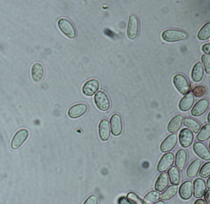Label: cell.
I'll use <instances>...</instances> for the list:
<instances>
[{"label": "cell", "instance_id": "cell-1", "mask_svg": "<svg viewBox=\"0 0 210 204\" xmlns=\"http://www.w3.org/2000/svg\"><path fill=\"white\" fill-rule=\"evenodd\" d=\"M187 34L185 32L174 29L165 30L162 33V37L164 40L168 42L179 41L186 39Z\"/></svg>", "mask_w": 210, "mask_h": 204}, {"label": "cell", "instance_id": "cell-2", "mask_svg": "<svg viewBox=\"0 0 210 204\" xmlns=\"http://www.w3.org/2000/svg\"><path fill=\"white\" fill-rule=\"evenodd\" d=\"M94 100L97 107L101 111H106L110 107L109 98L107 94L102 91L99 90L96 94Z\"/></svg>", "mask_w": 210, "mask_h": 204}, {"label": "cell", "instance_id": "cell-3", "mask_svg": "<svg viewBox=\"0 0 210 204\" xmlns=\"http://www.w3.org/2000/svg\"><path fill=\"white\" fill-rule=\"evenodd\" d=\"M88 106L85 103H80L71 106L68 109L67 114L70 118L76 119L84 115L87 111Z\"/></svg>", "mask_w": 210, "mask_h": 204}, {"label": "cell", "instance_id": "cell-4", "mask_svg": "<svg viewBox=\"0 0 210 204\" xmlns=\"http://www.w3.org/2000/svg\"><path fill=\"white\" fill-rule=\"evenodd\" d=\"M100 84L99 81L95 79H92L86 81L82 86V91L85 95L91 96L98 90Z\"/></svg>", "mask_w": 210, "mask_h": 204}, {"label": "cell", "instance_id": "cell-5", "mask_svg": "<svg viewBox=\"0 0 210 204\" xmlns=\"http://www.w3.org/2000/svg\"><path fill=\"white\" fill-rule=\"evenodd\" d=\"M111 132L115 136L120 135L123 129V125L122 118L118 114H114L111 117L110 119Z\"/></svg>", "mask_w": 210, "mask_h": 204}, {"label": "cell", "instance_id": "cell-6", "mask_svg": "<svg viewBox=\"0 0 210 204\" xmlns=\"http://www.w3.org/2000/svg\"><path fill=\"white\" fill-rule=\"evenodd\" d=\"M58 25L61 31L67 36L70 38L75 37V29L69 20L65 18H61L58 21Z\"/></svg>", "mask_w": 210, "mask_h": 204}, {"label": "cell", "instance_id": "cell-7", "mask_svg": "<svg viewBox=\"0 0 210 204\" xmlns=\"http://www.w3.org/2000/svg\"><path fill=\"white\" fill-rule=\"evenodd\" d=\"M174 160V155L172 153L165 154L158 163L157 168V171L160 172L166 171L173 164Z\"/></svg>", "mask_w": 210, "mask_h": 204}, {"label": "cell", "instance_id": "cell-8", "mask_svg": "<svg viewBox=\"0 0 210 204\" xmlns=\"http://www.w3.org/2000/svg\"><path fill=\"white\" fill-rule=\"evenodd\" d=\"M28 132L26 129H22L17 131L11 142L12 148L16 149L20 147L28 138Z\"/></svg>", "mask_w": 210, "mask_h": 204}, {"label": "cell", "instance_id": "cell-9", "mask_svg": "<svg viewBox=\"0 0 210 204\" xmlns=\"http://www.w3.org/2000/svg\"><path fill=\"white\" fill-rule=\"evenodd\" d=\"M173 82L177 89L182 94L184 95L188 92V84L183 76L180 74L176 75L174 77Z\"/></svg>", "mask_w": 210, "mask_h": 204}, {"label": "cell", "instance_id": "cell-10", "mask_svg": "<svg viewBox=\"0 0 210 204\" xmlns=\"http://www.w3.org/2000/svg\"><path fill=\"white\" fill-rule=\"evenodd\" d=\"M193 135L192 132L187 128L182 129L179 135V140L181 146L183 148L190 146L192 143Z\"/></svg>", "mask_w": 210, "mask_h": 204}, {"label": "cell", "instance_id": "cell-11", "mask_svg": "<svg viewBox=\"0 0 210 204\" xmlns=\"http://www.w3.org/2000/svg\"><path fill=\"white\" fill-rule=\"evenodd\" d=\"M98 132L102 141H106L108 140L111 132L109 122L107 119H103L100 121L98 125Z\"/></svg>", "mask_w": 210, "mask_h": 204}, {"label": "cell", "instance_id": "cell-12", "mask_svg": "<svg viewBox=\"0 0 210 204\" xmlns=\"http://www.w3.org/2000/svg\"><path fill=\"white\" fill-rule=\"evenodd\" d=\"M177 142L176 134H172L168 135L161 144L160 148L163 152H169L172 150L176 145Z\"/></svg>", "mask_w": 210, "mask_h": 204}, {"label": "cell", "instance_id": "cell-13", "mask_svg": "<svg viewBox=\"0 0 210 204\" xmlns=\"http://www.w3.org/2000/svg\"><path fill=\"white\" fill-rule=\"evenodd\" d=\"M138 23L136 17L134 15H131L129 20L127 29L128 37L130 39H134L138 33Z\"/></svg>", "mask_w": 210, "mask_h": 204}, {"label": "cell", "instance_id": "cell-14", "mask_svg": "<svg viewBox=\"0 0 210 204\" xmlns=\"http://www.w3.org/2000/svg\"><path fill=\"white\" fill-rule=\"evenodd\" d=\"M193 149L196 154L201 158L206 161L210 159L209 151L203 143L199 142H195L193 145Z\"/></svg>", "mask_w": 210, "mask_h": 204}, {"label": "cell", "instance_id": "cell-15", "mask_svg": "<svg viewBox=\"0 0 210 204\" xmlns=\"http://www.w3.org/2000/svg\"><path fill=\"white\" fill-rule=\"evenodd\" d=\"M206 186L204 180L200 178L195 179L193 183V195L197 198L202 197L206 191Z\"/></svg>", "mask_w": 210, "mask_h": 204}, {"label": "cell", "instance_id": "cell-16", "mask_svg": "<svg viewBox=\"0 0 210 204\" xmlns=\"http://www.w3.org/2000/svg\"><path fill=\"white\" fill-rule=\"evenodd\" d=\"M178 193L181 198L184 200H187L192 196V183L190 181L183 182L180 186Z\"/></svg>", "mask_w": 210, "mask_h": 204}, {"label": "cell", "instance_id": "cell-17", "mask_svg": "<svg viewBox=\"0 0 210 204\" xmlns=\"http://www.w3.org/2000/svg\"><path fill=\"white\" fill-rule=\"evenodd\" d=\"M208 100L205 99L200 100L195 105L191 110V114L195 116H200L204 113L208 108Z\"/></svg>", "mask_w": 210, "mask_h": 204}, {"label": "cell", "instance_id": "cell-18", "mask_svg": "<svg viewBox=\"0 0 210 204\" xmlns=\"http://www.w3.org/2000/svg\"><path fill=\"white\" fill-rule=\"evenodd\" d=\"M187 159V154L186 151L181 149L176 153L175 165L180 171L183 170L185 167Z\"/></svg>", "mask_w": 210, "mask_h": 204}, {"label": "cell", "instance_id": "cell-19", "mask_svg": "<svg viewBox=\"0 0 210 204\" xmlns=\"http://www.w3.org/2000/svg\"><path fill=\"white\" fill-rule=\"evenodd\" d=\"M183 119L182 116L180 114L174 117L169 123L167 127L168 131L171 133L177 132L180 128Z\"/></svg>", "mask_w": 210, "mask_h": 204}, {"label": "cell", "instance_id": "cell-20", "mask_svg": "<svg viewBox=\"0 0 210 204\" xmlns=\"http://www.w3.org/2000/svg\"><path fill=\"white\" fill-rule=\"evenodd\" d=\"M169 184L168 176L166 172L161 173L157 179L155 184V189L161 192L164 190Z\"/></svg>", "mask_w": 210, "mask_h": 204}, {"label": "cell", "instance_id": "cell-21", "mask_svg": "<svg viewBox=\"0 0 210 204\" xmlns=\"http://www.w3.org/2000/svg\"><path fill=\"white\" fill-rule=\"evenodd\" d=\"M194 101L193 95L189 93L183 97L180 100L179 104V107L180 110L186 111L190 109L192 106Z\"/></svg>", "mask_w": 210, "mask_h": 204}, {"label": "cell", "instance_id": "cell-22", "mask_svg": "<svg viewBox=\"0 0 210 204\" xmlns=\"http://www.w3.org/2000/svg\"><path fill=\"white\" fill-rule=\"evenodd\" d=\"M202 164L201 161L197 159L189 165L186 171L187 176L190 178L194 177L197 174Z\"/></svg>", "mask_w": 210, "mask_h": 204}, {"label": "cell", "instance_id": "cell-23", "mask_svg": "<svg viewBox=\"0 0 210 204\" xmlns=\"http://www.w3.org/2000/svg\"><path fill=\"white\" fill-rule=\"evenodd\" d=\"M167 173L171 184L175 185H178L180 183V176L178 169L173 166L168 170Z\"/></svg>", "mask_w": 210, "mask_h": 204}, {"label": "cell", "instance_id": "cell-24", "mask_svg": "<svg viewBox=\"0 0 210 204\" xmlns=\"http://www.w3.org/2000/svg\"><path fill=\"white\" fill-rule=\"evenodd\" d=\"M44 69L42 65L39 63L35 64L31 70V74L33 80L35 82L39 81L42 77Z\"/></svg>", "mask_w": 210, "mask_h": 204}, {"label": "cell", "instance_id": "cell-25", "mask_svg": "<svg viewBox=\"0 0 210 204\" xmlns=\"http://www.w3.org/2000/svg\"><path fill=\"white\" fill-rule=\"evenodd\" d=\"M178 188V187L176 185L169 186L161 193L160 195V198L164 201H167L171 199L177 194Z\"/></svg>", "mask_w": 210, "mask_h": 204}, {"label": "cell", "instance_id": "cell-26", "mask_svg": "<svg viewBox=\"0 0 210 204\" xmlns=\"http://www.w3.org/2000/svg\"><path fill=\"white\" fill-rule=\"evenodd\" d=\"M204 73L203 69L201 63L198 62L194 66L191 73L193 80L195 82L200 81L202 79Z\"/></svg>", "mask_w": 210, "mask_h": 204}, {"label": "cell", "instance_id": "cell-27", "mask_svg": "<svg viewBox=\"0 0 210 204\" xmlns=\"http://www.w3.org/2000/svg\"><path fill=\"white\" fill-rule=\"evenodd\" d=\"M160 193L155 191H152L145 196L143 202L144 204L154 203L160 198Z\"/></svg>", "mask_w": 210, "mask_h": 204}, {"label": "cell", "instance_id": "cell-28", "mask_svg": "<svg viewBox=\"0 0 210 204\" xmlns=\"http://www.w3.org/2000/svg\"><path fill=\"white\" fill-rule=\"evenodd\" d=\"M183 123L185 126L189 128L195 133H197L201 128V125L198 122L190 118H185Z\"/></svg>", "mask_w": 210, "mask_h": 204}, {"label": "cell", "instance_id": "cell-29", "mask_svg": "<svg viewBox=\"0 0 210 204\" xmlns=\"http://www.w3.org/2000/svg\"><path fill=\"white\" fill-rule=\"evenodd\" d=\"M210 135V125L209 124H207L202 127L196 138L198 141H204L208 139Z\"/></svg>", "mask_w": 210, "mask_h": 204}, {"label": "cell", "instance_id": "cell-30", "mask_svg": "<svg viewBox=\"0 0 210 204\" xmlns=\"http://www.w3.org/2000/svg\"><path fill=\"white\" fill-rule=\"evenodd\" d=\"M210 23L209 22L206 23L201 28L197 35L198 39L201 40H206L210 37Z\"/></svg>", "mask_w": 210, "mask_h": 204}, {"label": "cell", "instance_id": "cell-31", "mask_svg": "<svg viewBox=\"0 0 210 204\" xmlns=\"http://www.w3.org/2000/svg\"><path fill=\"white\" fill-rule=\"evenodd\" d=\"M127 199L129 203L132 204L143 203V201L141 199L133 192L129 193L127 195Z\"/></svg>", "mask_w": 210, "mask_h": 204}, {"label": "cell", "instance_id": "cell-32", "mask_svg": "<svg viewBox=\"0 0 210 204\" xmlns=\"http://www.w3.org/2000/svg\"><path fill=\"white\" fill-rule=\"evenodd\" d=\"M199 175L201 177L206 178L210 175V162H206L201 167L199 173Z\"/></svg>", "mask_w": 210, "mask_h": 204}, {"label": "cell", "instance_id": "cell-33", "mask_svg": "<svg viewBox=\"0 0 210 204\" xmlns=\"http://www.w3.org/2000/svg\"><path fill=\"white\" fill-rule=\"evenodd\" d=\"M201 60L204 66L206 73H210V57L209 55L204 54L201 57Z\"/></svg>", "mask_w": 210, "mask_h": 204}, {"label": "cell", "instance_id": "cell-34", "mask_svg": "<svg viewBox=\"0 0 210 204\" xmlns=\"http://www.w3.org/2000/svg\"><path fill=\"white\" fill-rule=\"evenodd\" d=\"M206 91V88L203 86H196L193 90V93L196 97H200L204 95Z\"/></svg>", "mask_w": 210, "mask_h": 204}, {"label": "cell", "instance_id": "cell-35", "mask_svg": "<svg viewBox=\"0 0 210 204\" xmlns=\"http://www.w3.org/2000/svg\"><path fill=\"white\" fill-rule=\"evenodd\" d=\"M97 197L94 195L90 197L86 201L85 204H96L97 203Z\"/></svg>", "mask_w": 210, "mask_h": 204}, {"label": "cell", "instance_id": "cell-36", "mask_svg": "<svg viewBox=\"0 0 210 204\" xmlns=\"http://www.w3.org/2000/svg\"><path fill=\"white\" fill-rule=\"evenodd\" d=\"M210 190L209 189L206 191L204 194V198L207 204H210Z\"/></svg>", "mask_w": 210, "mask_h": 204}, {"label": "cell", "instance_id": "cell-37", "mask_svg": "<svg viewBox=\"0 0 210 204\" xmlns=\"http://www.w3.org/2000/svg\"><path fill=\"white\" fill-rule=\"evenodd\" d=\"M202 51L205 53L210 54V45L209 43H207L205 44L202 47Z\"/></svg>", "mask_w": 210, "mask_h": 204}, {"label": "cell", "instance_id": "cell-38", "mask_svg": "<svg viewBox=\"0 0 210 204\" xmlns=\"http://www.w3.org/2000/svg\"><path fill=\"white\" fill-rule=\"evenodd\" d=\"M104 33L106 35L112 38L115 36V33L112 31L108 29H105L104 31Z\"/></svg>", "mask_w": 210, "mask_h": 204}, {"label": "cell", "instance_id": "cell-39", "mask_svg": "<svg viewBox=\"0 0 210 204\" xmlns=\"http://www.w3.org/2000/svg\"><path fill=\"white\" fill-rule=\"evenodd\" d=\"M118 203L119 204H128L129 203L127 200L124 197H121L119 199L118 201Z\"/></svg>", "mask_w": 210, "mask_h": 204}, {"label": "cell", "instance_id": "cell-40", "mask_svg": "<svg viewBox=\"0 0 210 204\" xmlns=\"http://www.w3.org/2000/svg\"><path fill=\"white\" fill-rule=\"evenodd\" d=\"M204 201L202 199H198L196 200L194 203L195 204H204Z\"/></svg>", "mask_w": 210, "mask_h": 204}, {"label": "cell", "instance_id": "cell-41", "mask_svg": "<svg viewBox=\"0 0 210 204\" xmlns=\"http://www.w3.org/2000/svg\"><path fill=\"white\" fill-rule=\"evenodd\" d=\"M210 177H209L208 179H207V187L208 189H210Z\"/></svg>", "mask_w": 210, "mask_h": 204}, {"label": "cell", "instance_id": "cell-42", "mask_svg": "<svg viewBox=\"0 0 210 204\" xmlns=\"http://www.w3.org/2000/svg\"><path fill=\"white\" fill-rule=\"evenodd\" d=\"M154 204H165V203L163 201H162L160 200V201H156L155 203H154Z\"/></svg>", "mask_w": 210, "mask_h": 204}, {"label": "cell", "instance_id": "cell-43", "mask_svg": "<svg viewBox=\"0 0 210 204\" xmlns=\"http://www.w3.org/2000/svg\"><path fill=\"white\" fill-rule=\"evenodd\" d=\"M207 119H208V122L209 123V122H210V120H209V114H208Z\"/></svg>", "mask_w": 210, "mask_h": 204}]
</instances>
